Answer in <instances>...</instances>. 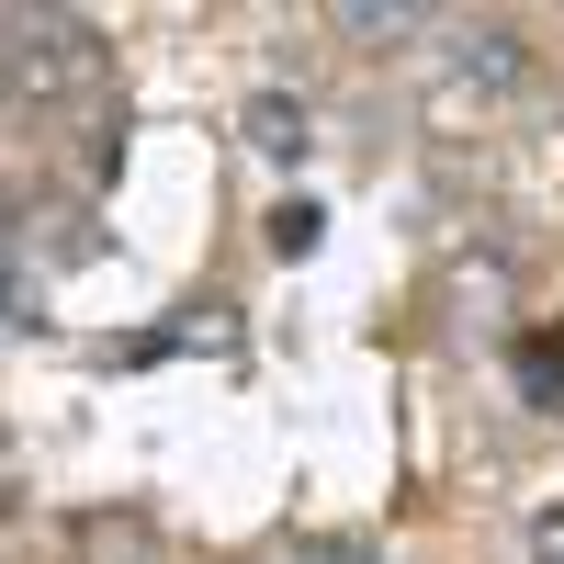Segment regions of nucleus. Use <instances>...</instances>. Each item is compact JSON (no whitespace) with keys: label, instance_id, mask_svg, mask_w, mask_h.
Here are the masks:
<instances>
[{"label":"nucleus","instance_id":"obj_3","mask_svg":"<svg viewBox=\"0 0 564 564\" xmlns=\"http://www.w3.org/2000/svg\"><path fill=\"white\" fill-rule=\"evenodd\" d=\"M508 372H520V395H531L542 417H564V339H520V361H508Z\"/></svg>","mask_w":564,"mask_h":564},{"label":"nucleus","instance_id":"obj_1","mask_svg":"<svg viewBox=\"0 0 564 564\" xmlns=\"http://www.w3.org/2000/svg\"><path fill=\"white\" fill-rule=\"evenodd\" d=\"M102 79V34L79 12H12L0 23V90L12 102H57V90H90Z\"/></svg>","mask_w":564,"mask_h":564},{"label":"nucleus","instance_id":"obj_7","mask_svg":"<svg viewBox=\"0 0 564 564\" xmlns=\"http://www.w3.org/2000/svg\"><path fill=\"white\" fill-rule=\"evenodd\" d=\"M531 564H564V508H542V520H531Z\"/></svg>","mask_w":564,"mask_h":564},{"label":"nucleus","instance_id":"obj_5","mask_svg":"<svg viewBox=\"0 0 564 564\" xmlns=\"http://www.w3.org/2000/svg\"><path fill=\"white\" fill-rule=\"evenodd\" d=\"M339 23H350V34H417V23H430V12H417V0H350Z\"/></svg>","mask_w":564,"mask_h":564},{"label":"nucleus","instance_id":"obj_4","mask_svg":"<svg viewBox=\"0 0 564 564\" xmlns=\"http://www.w3.org/2000/svg\"><path fill=\"white\" fill-rule=\"evenodd\" d=\"M135 553H148L135 520H79V564H135Z\"/></svg>","mask_w":564,"mask_h":564},{"label":"nucleus","instance_id":"obj_2","mask_svg":"<svg viewBox=\"0 0 564 564\" xmlns=\"http://www.w3.org/2000/svg\"><path fill=\"white\" fill-rule=\"evenodd\" d=\"M238 135L260 159H305V102H282V90H260V102L238 113Z\"/></svg>","mask_w":564,"mask_h":564},{"label":"nucleus","instance_id":"obj_6","mask_svg":"<svg viewBox=\"0 0 564 564\" xmlns=\"http://www.w3.org/2000/svg\"><path fill=\"white\" fill-rule=\"evenodd\" d=\"M316 238H327V215H316V204H282V215H271V249H282V260H305Z\"/></svg>","mask_w":564,"mask_h":564}]
</instances>
